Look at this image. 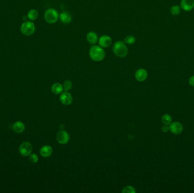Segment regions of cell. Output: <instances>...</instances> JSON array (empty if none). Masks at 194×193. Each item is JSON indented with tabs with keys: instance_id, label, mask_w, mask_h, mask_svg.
<instances>
[{
	"instance_id": "obj_1",
	"label": "cell",
	"mask_w": 194,
	"mask_h": 193,
	"mask_svg": "<svg viewBox=\"0 0 194 193\" xmlns=\"http://www.w3.org/2000/svg\"><path fill=\"white\" fill-rule=\"evenodd\" d=\"M89 54L90 58L95 62L102 61L106 57V52L103 48L98 45H93L91 47Z\"/></svg>"
},
{
	"instance_id": "obj_2",
	"label": "cell",
	"mask_w": 194,
	"mask_h": 193,
	"mask_svg": "<svg viewBox=\"0 0 194 193\" xmlns=\"http://www.w3.org/2000/svg\"><path fill=\"white\" fill-rule=\"evenodd\" d=\"M112 50L115 55L119 57H124L128 53V49L126 44L121 41H118L114 44Z\"/></svg>"
},
{
	"instance_id": "obj_3",
	"label": "cell",
	"mask_w": 194,
	"mask_h": 193,
	"mask_svg": "<svg viewBox=\"0 0 194 193\" xmlns=\"http://www.w3.org/2000/svg\"><path fill=\"white\" fill-rule=\"evenodd\" d=\"M59 13L55 9H49L46 10L44 14V19L47 23L54 24L58 21Z\"/></svg>"
},
{
	"instance_id": "obj_4",
	"label": "cell",
	"mask_w": 194,
	"mask_h": 193,
	"mask_svg": "<svg viewBox=\"0 0 194 193\" xmlns=\"http://www.w3.org/2000/svg\"><path fill=\"white\" fill-rule=\"evenodd\" d=\"M35 26L34 23L31 22L27 21L22 23L21 27V31L23 35L30 36L35 32Z\"/></svg>"
},
{
	"instance_id": "obj_5",
	"label": "cell",
	"mask_w": 194,
	"mask_h": 193,
	"mask_svg": "<svg viewBox=\"0 0 194 193\" xmlns=\"http://www.w3.org/2000/svg\"><path fill=\"white\" fill-rule=\"evenodd\" d=\"M32 150V145L29 142H24L21 143L19 148V153L24 157L29 156L31 153Z\"/></svg>"
},
{
	"instance_id": "obj_6",
	"label": "cell",
	"mask_w": 194,
	"mask_h": 193,
	"mask_svg": "<svg viewBox=\"0 0 194 193\" xmlns=\"http://www.w3.org/2000/svg\"><path fill=\"white\" fill-rule=\"evenodd\" d=\"M169 126L170 132L175 135L180 134L183 132V125L180 122H172Z\"/></svg>"
},
{
	"instance_id": "obj_7",
	"label": "cell",
	"mask_w": 194,
	"mask_h": 193,
	"mask_svg": "<svg viewBox=\"0 0 194 193\" xmlns=\"http://www.w3.org/2000/svg\"><path fill=\"white\" fill-rule=\"evenodd\" d=\"M56 140L58 142L61 144H65L68 142L70 136L68 133L64 130H61L58 132L56 136Z\"/></svg>"
},
{
	"instance_id": "obj_8",
	"label": "cell",
	"mask_w": 194,
	"mask_h": 193,
	"mask_svg": "<svg viewBox=\"0 0 194 193\" xmlns=\"http://www.w3.org/2000/svg\"><path fill=\"white\" fill-rule=\"evenodd\" d=\"M112 43V39L110 36L104 35L101 36L98 39V44L99 46L103 48H108L111 45Z\"/></svg>"
},
{
	"instance_id": "obj_9",
	"label": "cell",
	"mask_w": 194,
	"mask_h": 193,
	"mask_svg": "<svg viewBox=\"0 0 194 193\" xmlns=\"http://www.w3.org/2000/svg\"><path fill=\"white\" fill-rule=\"evenodd\" d=\"M60 100L61 103L65 105H69L72 104L73 101V97L72 95L68 92H65L62 93L60 97Z\"/></svg>"
},
{
	"instance_id": "obj_10",
	"label": "cell",
	"mask_w": 194,
	"mask_h": 193,
	"mask_svg": "<svg viewBox=\"0 0 194 193\" xmlns=\"http://www.w3.org/2000/svg\"><path fill=\"white\" fill-rule=\"evenodd\" d=\"M148 77V72L144 69H139L135 73V78L139 82H143Z\"/></svg>"
},
{
	"instance_id": "obj_11",
	"label": "cell",
	"mask_w": 194,
	"mask_h": 193,
	"mask_svg": "<svg viewBox=\"0 0 194 193\" xmlns=\"http://www.w3.org/2000/svg\"><path fill=\"white\" fill-rule=\"evenodd\" d=\"M180 6L184 10L190 11L194 8V0H182Z\"/></svg>"
},
{
	"instance_id": "obj_12",
	"label": "cell",
	"mask_w": 194,
	"mask_h": 193,
	"mask_svg": "<svg viewBox=\"0 0 194 193\" xmlns=\"http://www.w3.org/2000/svg\"><path fill=\"white\" fill-rule=\"evenodd\" d=\"M59 18L62 23L64 24H68L72 21V16L67 11H63L59 15Z\"/></svg>"
},
{
	"instance_id": "obj_13",
	"label": "cell",
	"mask_w": 194,
	"mask_h": 193,
	"mask_svg": "<svg viewBox=\"0 0 194 193\" xmlns=\"http://www.w3.org/2000/svg\"><path fill=\"white\" fill-rule=\"evenodd\" d=\"M87 41L91 44H95L98 42V36L95 32L90 31L86 35Z\"/></svg>"
},
{
	"instance_id": "obj_14",
	"label": "cell",
	"mask_w": 194,
	"mask_h": 193,
	"mask_svg": "<svg viewBox=\"0 0 194 193\" xmlns=\"http://www.w3.org/2000/svg\"><path fill=\"white\" fill-rule=\"evenodd\" d=\"M40 155L44 157H48L50 156L52 154L53 150L52 148L50 146H43L40 150Z\"/></svg>"
},
{
	"instance_id": "obj_15",
	"label": "cell",
	"mask_w": 194,
	"mask_h": 193,
	"mask_svg": "<svg viewBox=\"0 0 194 193\" xmlns=\"http://www.w3.org/2000/svg\"><path fill=\"white\" fill-rule=\"evenodd\" d=\"M13 129H14L15 132L20 134V133H22V132H24V130L25 129V125L22 122H16L13 125Z\"/></svg>"
},
{
	"instance_id": "obj_16",
	"label": "cell",
	"mask_w": 194,
	"mask_h": 193,
	"mask_svg": "<svg viewBox=\"0 0 194 193\" xmlns=\"http://www.w3.org/2000/svg\"><path fill=\"white\" fill-rule=\"evenodd\" d=\"M51 90L53 92V93L55 94H60L64 90V88L61 84L59 83H54V85L52 86Z\"/></svg>"
},
{
	"instance_id": "obj_17",
	"label": "cell",
	"mask_w": 194,
	"mask_h": 193,
	"mask_svg": "<svg viewBox=\"0 0 194 193\" xmlns=\"http://www.w3.org/2000/svg\"><path fill=\"white\" fill-rule=\"evenodd\" d=\"M162 122L166 125H169L172 122V117L169 114H165L162 116Z\"/></svg>"
},
{
	"instance_id": "obj_18",
	"label": "cell",
	"mask_w": 194,
	"mask_h": 193,
	"mask_svg": "<svg viewBox=\"0 0 194 193\" xmlns=\"http://www.w3.org/2000/svg\"><path fill=\"white\" fill-rule=\"evenodd\" d=\"M38 11L35 9H31L28 13V18L31 21H35L38 17Z\"/></svg>"
},
{
	"instance_id": "obj_19",
	"label": "cell",
	"mask_w": 194,
	"mask_h": 193,
	"mask_svg": "<svg viewBox=\"0 0 194 193\" xmlns=\"http://www.w3.org/2000/svg\"><path fill=\"white\" fill-rule=\"evenodd\" d=\"M136 42V38L135 36L132 35H128L126 36V38L124 40V43L128 45H132Z\"/></svg>"
},
{
	"instance_id": "obj_20",
	"label": "cell",
	"mask_w": 194,
	"mask_h": 193,
	"mask_svg": "<svg viewBox=\"0 0 194 193\" xmlns=\"http://www.w3.org/2000/svg\"><path fill=\"white\" fill-rule=\"evenodd\" d=\"M170 13L173 15H178L180 13V7L178 5H174L170 9Z\"/></svg>"
},
{
	"instance_id": "obj_21",
	"label": "cell",
	"mask_w": 194,
	"mask_h": 193,
	"mask_svg": "<svg viewBox=\"0 0 194 193\" xmlns=\"http://www.w3.org/2000/svg\"><path fill=\"white\" fill-rule=\"evenodd\" d=\"M72 82L70 80H67L64 82L63 85V88L65 90V91L68 92L70 89H72Z\"/></svg>"
},
{
	"instance_id": "obj_22",
	"label": "cell",
	"mask_w": 194,
	"mask_h": 193,
	"mask_svg": "<svg viewBox=\"0 0 194 193\" xmlns=\"http://www.w3.org/2000/svg\"><path fill=\"white\" fill-rule=\"evenodd\" d=\"M136 192L135 187L132 186H126L123 190V193H135Z\"/></svg>"
},
{
	"instance_id": "obj_23",
	"label": "cell",
	"mask_w": 194,
	"mask_h": 193,
	"mask_svg": "<svg viewBox=\"0 0 194 193\" xmlns=\"http://www.w3.org/2000/svg\"><path fill=\"white\" fill-rule=\"evenodd\" d=\"M29 160L30 162H31L32 163H36L38 161H39V157L36 154H30L29 156Z\"/></svg>"
},
{
	"instance_id": "obj_24",
	"label": "cell",
	"mask_w": 194,
	"mask_h": 193,
	"mask_svg": "<svg viewBox=\"0 0 194 193\" xmlns=\"http://www.w3.org/2000/svg\"><path fill=\"white\" fill-rule=\"evenodd\" d=\"M161 131L164 132H168L169 131H170L169 126L166 125H164L162 126L161 127Z\"/></svg>"
},
{
	"instance_id": "obj_25",
	"label": "cell",
	"mask_w": 194,
	"mask_h": 193,
	"mask_svg": "<svg viewBox=\"0 0 194 193\" xmlns=\"http://www.w3.org/2000/svg\"><path fill=\"white\" fill-rule=\"evenodd\" d=\"M188 83L191 86L194 87V75L191 76L188 79Z\"/></svg>"
}]
</instances>
